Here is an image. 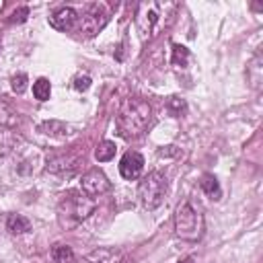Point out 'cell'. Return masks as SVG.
Segmentation results:
<instances>
[{"label": "cell", "mask_w": 263, "mask_h": 263, "mask_svg": "<svg viewBox=\"0 0 263 263\" xmlns=\"http://www.w3.org/2000/svg\"><path fill=\"white\" fill-rule=\"evenodd\" d=\"M152 121V107L140 97H129L121 103L117 113V129L123 138H136Z\"/></svg>", "instance_id": "1"}, {"label": "cell", "mask_w": 263, "mask_h": 263, "mask_svg": "<svg viewBox=\"0 0 263 263\" xmlns=\"http://www.w3.org/2000/svg\"><path fill=\"white\" fill-rule=\"evenodd\" d=\"M95 212V201L82 191H68L58 203V222L62 228H72Z\"/></svg>", "instance_id": "2"}, {"label": "cell", "mask_w": 263, "mask_h": 263, "mask_svg": "<svg viewBox=\"0 0 263 263\" xmlns=\"http://www.w3.org/2000/svg\"><path fill=\"white\" fill-rule=\"evenodd\" d=\"M175 234L183 240H199L203 234V216L191 203H181L175 212Z\"/></svg>", "instance_id": "3"}, {"label": "cell", "mask_w": 263, "mask_h": 263, "mask_svg": "<svg viewBox=\"0 0 263 263\" xmlns=\"http://www.w3.org/2000/svg\"><path fill=\"white\" fill-rule=\"evenodd\" d=\"M166 189H168L166 177L160 171H152L140 181L138 197H140V201H142V205L146 210H154V208H158L162 203V199L166 195Z\"/></svg>", "instance_id": "4"}, {"label": "cell", "mask_w": 263, "mask_h": 263, "mask_svg": "<svg viewBox=\"0 0 263 263\" xmlns=\"http://www.w3.org/2000/svg\"><path fill=\"white\" fill-rule=\"evenodd\" d=\"M78 18H80L78 33L84 37H95L109 21V12L103 4H88L86 10L82 12V16H78Z\"/></svg>", "instance_id": "5"}, {"label": "cell", "mask_w": 263, "mask_h": 263, "mask_svg": "<svg viewBox=\"0 0 263 263\" xmlns=\"http://www.w3.org/2000/svg\"><path fill=\"white\" fill-rule=\"evenodd\" d=\"M82 189H84V193L86 195H103V193H107L109 189H111V181L105 177V173L103 171H99V168H92V171H88V173H84L82 175Z\"/></svg>", "instance_id": "6"}, {"label": "cell", "mask_w": 263, "mask_h": 263, "mask_svg": "<svg viewBox=\"0 0 263 263\" xmlns=\"http://www.w3.org/2000/svg\"><path fill=\"white\" fill-rule=\"evenodd\" d=\"M142 168H144V156L140 152L129 150L119 160V173H121L123 179H138Z\"/></svg>", "instance_id": "7"}, {"label": "cell", "mask_w": 263, "mask_h": 263, "mask_svg": "<svg viewBox=\"0 0 263 263\" xmlns=\"http://www.w3.org/2000/svg\"><path fill=\"white\" fill-rule=\"evenodd\" d=\"M76 21H78V14H76V10L70 8V6H62V8H58L55 12H51V16H49V25H51L53 29H58V31H68V29H72V27L76 25Z\"/></svg>", "instance_id": "8"}, {"label": "cell", "mask_w": 263, "mask_h": 263, "mask_svg": "<svg viewBox=\"0 0 263 263\" xmlns=\"http://www.w3.org/2000/svg\"><path fill=\"white\" fill-rule=\"evenodd\" d=\"M78 162L80 158L78 156H72V154H66V156H55L47 162V171L51 173H60V175H72L76 168H78Z\"/></svg>", "instance_id": "9"}, {"label": "cell", "mask_w": 263, "mask_h": 263, "mask_svg": "<svg viewBox=\"0 0 263 263\" xmlns=\"http://www.w3.org/2000/svg\"><path fill=\"white\" fill-rule=\"evenodd\" d=\"M82 263H123V255L117 249H95L92 253H88Z\"/></svg>", "instance_id": "10"}, {"label": "cell", "mask_w": 263, "mask_h": 263, "mask_svg": "<svg viewBox=\"0 0 263 263\" xmlns=\"http://www.w3.org/2000/svg\"><path fill=\"white\" fill-rule=\"evenodd\" d=\"M247 78H249V82H251V86L253 88H261V80H263V60H261V53L257 51L255 55H253V60L249 62V66H247Z\"/></svg>", "instance_id": "11"}, {"label": "cell", "mask_w": 263, "mask_h": 263, "mask_svg": "<svg viewBox=\"0 0 263 263\" xmlns=\"http://www.w3.org/2000/svg\"><path fill=\"white\" fill-rule=\"evenodd\" d=\"M6 228L12 234H23V232H29L31 230V222L25 216H21V214H10L6 218Z\"/></svg>", "instance_id": "12"}, {"label": "cell", "mask_w": 263, "mask_h": 263, "mask_svg": "<svg viewBox=\"0 0 263 263\" xmlns=\"http://www.w3.org/2000/svg\"><path fill=\"white\" fill-rule=\"evenodd\" d=\"M51 259H53V263H74V251L68 245H53Z\"/></svg>", "instance_id": "13"}, {"label": "cell", "mask_w": 263, "mask_h": 263, "mask_svg": "<svg viewBox=\"0 0 263 263\" xmlns=\"http://www.w3.org/2000/svg\"><path fill=\"white\" fill-rule=\"evenodd\" d=\"M115 150H117L115 142L105 140V142H101V144L97 146V150H95V158H97L99 162H107V160H111V158L115 156Z\"/></svg>", "instance_id": "14"}, {"label": "cell", "mask_w": 263, "mask_h": 263, "mask_svg": "<svg viewBox=\"0 0 263 263\" xmlns=\"http://www.w3.org/2000/svg\"><path fill=\"white\" fill-rule=\"evenodd\" d=\"M49 92H51V84L47 78H39L35 84H33V95L37 101H47L49 99Z\"/></svg>", "instance_id": "15"}, {"label": "cell", "mask_w": 263, "mask_h": 263, "mask_svg": "<svg viewBox=\"0 0 263 263\" xmlns=\"http://www.w3.org/2000/svg\"><path fill=\"white\" fill-rule=\"evenodd\" d=\"M199 185H201V189H203V191H205V193H208L212 199H214V197L220 193V185H218V179H216L214 175H203Z\"/></svg>", "instance_id": "16"}, {"label": "cell", "mask_w": 263, "mask_h": 263, "mask_svg": "<svg viewBox=\"0 0 263 263\" xmlns=\"http://www.w3.org/2000/svg\"><path fill=\"white\" fill-rule=\"evenodd\" d=\"M156 18H158L156 10H154L152 6H148V4H144V6H142V12H140V16H138V25L142 27V25L148 21V31H152V25L156 23Z\"/></svg>", "instance_id": "17"}, {"label": "cell", "mask_w": 263, "mask_h": 263, "mask_svg": "<svg viewBox=\"0 0 263 263\" xmlns=\"http://www.w3.org/2000/svg\"><path fill=\"white\" fill-rule=\"evenodd\" d=\"M189 60V49L183 45H173V64L175 66H185Z\"/></svg>", "instance_id": "18"}, {"label": "cell", "mask_w": 263, "mask_h": 263, "mask_svg": "<svg viewBox=\"0 0 263 263\" xmlns=\"http://www.w3.org/2000/svg\"><path fill=\"white\" fill-rule=\"evenodd\" d=\"M41 132L47 134V136H64L66 125L60 123V121H45V123L41 125Z\"/></svg>", "instance_id": "19"}, {"label": "cell", "mask_w": 263, "mask_h": 263, "mask_svg": "<svg viewBox=\"0 0 263 263\" xmlns=\"http://www.w3.org/2000/svg\"><path fill=\"white\" fill-rule=\"evenodd\" d=\"M10 86L14 92H23L27 88V74H14L10 80Z\"/></svg>", "instance_id": "20"}, {"label": "cell", "mask_w": 263, "mask_h": 263, "mask_svg": "<svg viewBox=\"0 0 263 263\" xmlns=\"http://www.w3.org/2000/svg\"><path fill=\"white\" fill-rule=\"evenodd\" d=\"M27 14H29V8H27V6H21V8H16V10L10 14V23H23V21L27 18Z\"/></svg>", "instance_id": "21"}, {"label": "cell", "mask_w": 263, "mask_h": 263, "mask_svg": "<svg viewBox=\"0 0 263 263\" xmlns=\"http://www.w3.org/2000/svg\"><path fill=\"white\" fill-rule=\"evenodd\" d=\"M90 86V78L88 76H76L74 78V88L76 90H86Z\"/></svg>", "instance_id": "22"}, {"label": "cell", "mask_w": 263, "mask_h": 263, "mask_svg": "<svg viewBox=\"0 0 263 263\" xmlns=\"http://www.w3.org/2000/svg\"><path fill=\"white\" fill-rule=\"evenodd\" d=\"M179 263H193V257H187V259H183V261H179Z\"/></svg>", "instance_id": "23"}]
</instances>
